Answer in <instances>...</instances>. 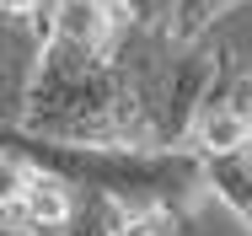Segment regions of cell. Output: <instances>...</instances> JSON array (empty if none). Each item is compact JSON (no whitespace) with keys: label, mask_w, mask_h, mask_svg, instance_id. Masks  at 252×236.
I'll return each mask as SVG.
<instances>
[{"label":"cell","mask_w":252,"mask_h":236,"mask_svg":"<svg viewBox=\"0 0 252 236\" xmlns=\"http://www.w3.org/2000/svg\"><path fill=\"white\" fill-rule=\"evenodd\" d=\"M145 38L151 27H134L124 54H86L59 38H43L32 75L11 107V129L70 145H161L145 75Z\"/></svg>","instance_id":"1"},{"label":"cell","mask_w":252,"mask_h":236,"mask_svg":"<svg viewBox=\"0 0 252 236\" xmlns=\"http://www.w3.org/2000/svg\"><path fill=\"white\" fill-rule=\"evenodd\" d=\"M5 145L64 177L75 193H102L129 215H166L183 226L193 204L209 193V156L193 145H70L11 124H5Z\"/></svg>","instance_id":"2"},{"label":"cell","mask_w":252,"mask_h":236,"mask_svg":"<svg viewBox=\"0 0 252 236\" xmlns=\"http://www.w3.org/2000/svg\"><path fill=\"white\" fill-rule=\"evenodd\" d=\"M75 220V188L38 167L32 156L11 150L0 156V226L5 231H38V236H64Z\"/></svg>","instance_id":"3"},{"label":"cell","mask_w":252,"mask_h":236,"mask_svg":"<svg viewBox=\"0 0 252 236\" xmlns=\"http://www.w3.org/2000/svg\"><path fill=\"white\" fill-rule=\"evenodd\" d=\"M188 145L204 150V156H225V150H247L252 145V70L236 65V54L225 59V70L204 92Z\"/></svg>","instance_id":"4"},{"label":"cell","mask_w":252,"mask_h":236,"mask_svg":"<svg viewBox=\"0 0 252 236\" xmlns=\"http://www.w3.org/2000/svg\"><path fill=\"white\" fill-rule=\"evenodd\" d=\"M209 193L236 215V226L252 236V145L247 150H225L209 156Z\"/></svg>","instance_id":"5"},{"label":"cell","mask_w":252,"mask_h":236,"mask_svg":"<svg viewBox=\"0 0 252 236\" xmlns=\"http://www.w3.org/2000/svg\"><path fill=\"white\" fill-rule=\"evenodd\" d=\"M236 0H177V16H172V43H199V38H209V27L231 11Z\"/></svg>","instance_id":"6"},{"label":"cell","mask_w":252,"mask_h":236,"mask_svg":"<svg viewBox=\"0 0 252 236\" xmlns=\"http://www.w3.org/2000/svg\"><path fill=\"white\" fill-rule=\"evenodd\" d=\"M129 11H134V22L140 27H172V16H177V0H124Z\"/></svg>","instance_id":"7"},{"label":"cell","mask_w":252,"mask_h":236,"mask_svg":"<svg viewBox=\"0 0 252 236\" xmlns=\"http://www.w3.org/2000/svg\"><path fill=\"white\" fill-rule=\"evenodd\" d=\"M172 226L177 220H166V215H129L118 236H172Z\"/></svg>","instance_id":"8"}]
</instances>
